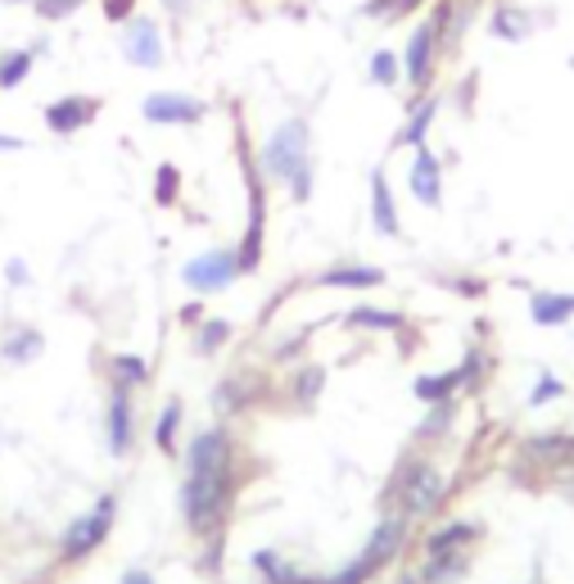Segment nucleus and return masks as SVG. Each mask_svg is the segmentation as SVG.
Segmentation results:
<instances>
[{
    "instance_id": "nucleus-25",
    "label": "nucleus",
    "mask_w": 574,
    "mask_h": 584,
    "mask_svg": "<svg viewBox=\"0 0 574 584\" xmlns=\"http://www.w3.org/2000/svg\"><path fill=\"white\" fill-rule=\"evenodd\" d=\"M344 322H349L353 332H403V326H407L403 313H394V308H371V304L349 308V317H344Z\"/></svg>"
},
{
    "instance_id": "nucleus-44",
    "label": "nucleus",
    "mask_w": 574,
    "mask_h": 584,
    "mask_svg": "<svg viewBox=\"0 0 574 584\" xmlns=\"http://www.w3.org/2000/svg\"><path fill=\"white\" fill-rule=\"evenodd\" d=\"M0 150H23V136H5V132H0Z\"/></svg>"
},
{
    "instance_id": "nucleus-1",
    "label": "nucleus",
    "mask_w": 574,
    "mask_h": 584,
    "mask_svg": "<svg viewBox=\"0 0 574 584\" xmlns=\"http://www.w3.org/2000/svg\"><path fill=\"white\" fill-rule=\"evenodd\" d=\"M236 494V440L226 426H204L185 449L181 517L190 535H213Z\"/></svg>"
},
{
    "instance_id": "nucleus-22",
    "label": "nucleus",
    "mask_w": 574,
    "mask_h": 584,
    "mask_svg": "<svg viewBox=\"0 0 574 584\" xmlns=\"http://www.w3.org/2000/svg\"><path fill=\"white\" fill-rule=\"evenodd\" d=\"M412 394L420 398V404H443V398H457L462 394V372L448 368V372H426L412 381Z\"/></svg>"
},
{
    "instance_id": "nucleus-8",
    "label": "nucleus",
    "mask_w": 574,
    "mask_h": 584,
    "mask_svg": "<svg viewBox=\"0 0 574 584\" xmlns=\"http://www.w3.org/2000/svg\"><path fill=\"white\" fill-rule=\"evenodd\" d=\"M140 119L149 127H200L209 119V100L185 91H149L140 100Z\"/></svg>"
},
{
    "instance_id": "nucleus-41",
    "label": "nucleus",
    "mask_w": 574,
    "mask_h": 584,
    "mask_svg": "<svg viewBox=\"0 0 574 584\" xmlns=\"http://www.w3.org/2000/svg\"><path fill=\"white\" fill-rule=\"evenodd\" d=\"M119 584H155V575H149L145 566H132V571H123V580Z\"/></svg>"
},
{
    "instance_id": "nucleus-36",
    "label": "nucleus",
    "mask_w": 574,
    "mask_h": 584,
    "mask_svg": "<svg viewBox=\"0 0 574 584\" xmlns=\"http://www.w3.org/2000/svg\"><path fill=\"white\" fill-rule=\"evenodd\" d=\"M462 390H480V381H484V372H488V358H484V349L480 345H471L466 349V358H462Z\"/></svg>"
},
{
    "instance_id": "nucleus-6",
    "label": "nucleus",
    "mask_w": 574,
    "mask_h": 584,
    "mask_svg": "<svg viewBox=\"0 0 574 584\" xmlns=\"http://www.w3.org/2000/svg\"><path fill=\"white\" fill-rule=\"evenodd\" d=\"M240 150H245V132H240ZM245 191H249V227H245V240L236 249L240 277L258 272V263H262V240H267V181L254 168V155L249 150H245Z\"/></svg>"
},
{
    "instance_id": "nucleus-11",
    "label": "nucleus",
    "mask_w": 574,
    "mask_h": 584,
    "mask_svg": "<svg viewBox=\"0 0 574 584\" xmlns=\"http://www.w3.org/2000/svg\"><path fill=\"white\" fill-rule=\"evenodd\" d=\"M123 59L132 68H164L168 50H164V27L145 14H132L123 23Z\"/></svg>"
},
{
    "instance_id": "nucleus-43",
    "label": "nucleus",
    "mask_w": 574,
    "mask_h": 584,
    "mask_svg": "<svg viewBox=\"0 0 574 584\" xmlns=\"http://www.w3.org/2000/svg\"><path fill=\"white\" fill-rule=\"evenodd\" d=\"M452 290H462V295H484V281H452Z\"/></svg>"
},
{
    "instance_id": "nucleus-5",
    "label": "nucleus",
    "mask_w": 574,
    "mask_h": 584,
    "mask_svg": "<svg viewBox=\"0 0 574 584\" xmlns=\"http://www.w3.org/2000/svg\"><path fill=\"white\" fill-rule=\"evenodd\" d=\"M313 155V127L308 119H285L272 136L262 141V155H258V172L262 181H285L294 164H303Z\"/></svg>"
},
{
    "instance_id": "nucleus-19",
    "label": "nucleus",
    "mask_w": 574,
    "mask_h": 584,
    "mask_svg": "<svg viewBox=\"0 0 574 584\" xmlns=\"http://www.w3.org/2000/svg\"><path fill=\"white\" fill-rule=\"evenodd\" d=\"M249 566L262 575V584H313L317 575H308V571H299L290 558H281L277 549H258L254 558H249Z\"/></svg>"
},
{
    "instance_id": "nucleus-47",
    "label": "nucleus",
    "mask_w": 574,
    "mask_h": 584,
    "mask_svg": "<svg viewBox=\"0 0 574 584\" xmlns=\"http://www.w3.org/2000/svg\"><path fill=\"white\" fill-rule=\"evenodd\" d=\"M5 5H36V0H5Z\"/></svg>"
},
{
    "instance_id": "nucleus-21",
    "label": "nucleus",
    "mask_w": 574,
    "mask_h": 584,
    "mask_svg": "<svg viewBox=\"0 0 574 584\" xmlns=\"http://www.w3.org/2000/svg\"><path fill=\"white\" fill-rule=\"evenodd\" d=\"M46 349V336L36 332V326H14V332L0 340V358L10 362V368H27V362H36Z\"/></svg>"
},
{
    "instance_id": "nucleus-3",
    "label": "nucleus",
    "mask_w": 574,
    "mask_h": 584,
    "mask_svg": "<svg viewBox=\"0 0 574 584\" xmlns=\"http://www.w3.org/2000/svg\"><path fill=\"white\" fill-rule=\"evenodd\" d=\"M443 494H448V485H443V471L435 467V462H426V458H407L398 471H394V481H390V490H385V507H403V513L416 521V517H430L435 507L443 503Z\"/></svg>"
},
{
    "instance_id": "nucleus-45",
    "label": "nucleus",
    "mask_w": 574,
    "mask_h": 584,
    "mask_svg": "<svg viewBox=\"0 0 574 584\" xmlns=\"http://www.w3.org/2000/svg\"><path fill=\"white\" fill-rule=\"evenodd\" d=\"M164 5H168V10H172V14H181V10H185V5H190V0H164Z\"/></svg>"
},
{
    "instance_id": "nucleus-40",
    "label": "nucleus",
    "mask_w": 574,
    "mask_h": 584,
    "mask_svg": "<svg viewBox=\"0 0 574 584\" xmlns=\"http://www.w3.org/2000/svg\"><path fill=\"white\" fill-rule=\"evenodd\" d=\"M5 281H10L14 290L32 285V272H27V263H23V259H10V263H5Z\"/></svg>"
},
{
    "instance_id": "nucleus-30",
    "label": "nucleus",
    "mask_w": 574,
    "mask_h": 584,
    "mask_svg": "<svg viewBox=\"0 0 574 584\" xmlns=\"http://www.w3.org/2000/svg\"><path fill=\"white\" fill-rule=\"evenodd\" d=\"M322 390H326V368H303V372L294 377V404H299L303 413H313Z\"/></svg>"
},
{
    "instance_id": "nucleus-12",
    "label": "nucleus",
    "mask_w": 574,
    "mask_h": 584,
    "mask_svg": "<svg viewBox=\"0 0 574 584\" xmlns=\"http://www.w3.org/2000/svg\"><path fill=\"white\" fill-rule=\"evenodd\" d=\"M46 127L55 136H72V132H87L100 119V100L95 96H59L46 104Z\"/></svg>"
},
{
    "instance_id": "nucleus-29",
    "label": "nucleus",
    "mask_w": 574,
    "mask_h": 584,
    "mask_svg": "<svg viewBox=\"0 0 574 584\" xmlns=\"http://www.w3.org/2000/svg\"><path fill=\"white\" fill-rule=\"evenodd\" d=\"M367 78H371L375 87L394 91V87H398V78H403V59H398L394 50H375V55H371V64H367Z\"/></svg>"
},
{
    "instance_id": "nucleus-38",
    "label": "nucleus",
    "mask_w": 574,
    "mask_h": 584,
    "mask_svg": "<svg viewBox=\"0 0 574 584\" xmlns=\"http://www.w3.org/2000/svg\"><path fill=\"white\" fill-rule=\"evenodd\" d=\"M87 5V0H36V19H46V23H59V19H68V14H78Z\"/></svg>"
},
{
    "instance_id": "nucleus-14",
    "label": "nucleus",
    "mask_w": 574,
    "mask_h": 584,
    "mask_svg": "<svg viewBox=\"0 0 574 584\" xmlns=\"http://www.w3.org/2000/svg\"><path fill=\"white\" fill-rule=\"evenodd\" d=\"M371 227L385 236V240L403 236V217H398V204H394V191H390L385 168L371 172Z\"/></svg>"
},
{
    "instance_id": "nucleus-20",
    "label": "nucleus",
    "mask_w": 574,
    "mask_h": 584,
    "mask_svg": "<svg viewBox=\"0 0 574 584\" xmlns=\"http://www.w3.org/2000/svg\"><path fill=\"white\" fill-rule=\"evenodd\" d=\"M529 317L539 326H565L574 317V295H570V290H533Z\"/></svg>"
},
{
    "instance_id": "nucleus-15",
    "label": "nucleus",
    "mask_w": 574,
    "mask_h": 584,
    "mask_svg": "<svg viewBox=\"0 0 574 584\" xmlns=\"http://www.w3.org/2000/svg\"><path fill=\"white\" fill-rule=\"evenodd\" d=\"M480 539H484V526H475V521H466V517H452V521H443V526H435V530L426 535V558H430V553L475 549Z\"/></svg>"
},
{
    "instance_id": "nucleus-10",
    "label": "nucleus",
    "mask_w": 574,
    "mask_h": 584,
    "mask_svg": "<svg viewBox=\"0 0 574 584\" xmlns=\"http://www.w3.org/2000/svg\"><path fill=\"white\" fill-rule=\"evenodd\" d=\"M104 440L113 458H127L136 445V404H132V390L109 381V404H104Z\"/></svg>"
},
{
    "instance_id": "nucleus-39",
    "label": "nucleus",
    "mask_w": 574,
    "mask_h": 584,
    "mask_svg": "<svg viewBox=\"0 0 574 584\" xmlns=\"http://www.w3.org/2000/svg\"><path fill=\"white\" fill-rule=\"evenodd\" d=\"M136 14V0H104V19L109 23H127Z\"/></svg>"
},
{
    "instance_id": "nucleus-13",
    "label": "nucleus",
    "mask_w": 574,
    "mask_h": 584,
    "mask_svg": "<svg viewBox=\"0 0 574 584\" xmlns=\"http://www.w3.org/2000/svg\"><path fill=\"white\" fill-rule=\"evenodd\" d=\"M407 187H412L416 204H426V209L443 204V164H439V155L430 150V145H420V150H416L412 172H407Z\"/></svg>"
},
{
    "instance_id": "nucleus-42",
    "label": "nucleus",
    "mask_w": 574,
    "mask_h": 584,
    "mask_svg": "<svg viewBox=\"0 0 574 584\" xmlns=\"http://www.w3.org/2000/svg\"><path fill=\"white\" fill-rule=\"evenodd\" d=\"M200 317H204V304H185V308H181V322H185V326H195Z\"/></svg>"
},
{
    "instance_id": "nucleus-9",
    "label": "nucleus",
    "mask_w": 574,
    "mask_h": 584,
    "mask_svg": "<svg viewBox=\"0 0 574 584\" xmlns=\"http://www.w3.org/2000/svg\"><path fill=\"white\" fill-rule=\"evenodd\" d=\"M181 281L195 290V295H222L240 281V263H236V249H204L195 254L185 268H181Z\"/></svg>"
},
{
    "instance_id": "nucleus-33",
    "label": "nucleus",
    "mask_w": 574,
    "mask_h": 584,
    "mask_svg": "<svg viewBox=\"0 0 574 584\" xmlns=\"http://www.w3.org/2000/svg\"><path fill=\"white\" fill-rule=\"evenodd\" d=\"M213 408L226 413V417L240 413V408H245V381H240V377H226V381L213 390Z\"/></svg>"
},
{
    "instance_id": "nucleus-48",
    "label": "nucleus",
    "mask_w": 574,
    "mask_h": 584,
    "mask_svg": "<svg viewBox=\"0 0 574 584\" xmlns=\"http://www.w3.org/2000/svg\"><path fill=\"white\" fill-rule=\"evenodd\" d=\"M529 584H548V580H543V575H533V580H529Z\"/></svg>"
},
{
    "instance_id": "nucleus-16",
    "label": "nucleus",
    "mask_w": 574,
    "mask_h": 584,
    "mask_svg": "<svg viewBox=\"0 0 574 584\" xmlns=\"http://www.w3.org/2000/svg\"><path fill=\"white\" fill-rule=\"evenodd\" d=\"M317 285H330V290H375V285H385V268H375V263H335V268L317 272Z\"/></svg>"
},
{
    "instance_id": "nucleus-34",
    "label": "nucleus",
    "mask_w": 574,
    "mask_h": 584,
    "mask_svg": "<svg viewBox=\"0 0 574 584\" xmlns=\"http://www.w3.org/2000/svg\"><path fill=\"white\" fill-rule=\"evenodd\" d=\"M177 195H181V168L177 164H159V172H155V200L164 209H172Z\"/></svg>"
},
{
    "instance_id": "nucleus-24",
    "label": "nucleus",
    "mask_w": 574,
    "mask_h": 584,
    "mask_svg": "<svg viewBox=\"0 0 574 584\" xmlns=\"http://www.w3.org/2000/svg\"><path fill=\"white\" fill-rule=\"evenodd\" d=\"M488 32L497 36V42H525V36L533 32V19H529V10H520V5H497V10L488 14Z\"/></svg>"
},
{
    "instance_id": "nucleus-35",
    "label": "nucleus",
    "mask_w": 574,
    "mask_h": 584,
    "mask_svg": "<svg viewBox=\"0 0 574 584\" xmlns=\"http://www.w3.org/2000/svg\"><path fill=\"white\" fill-rule=\"evenodd\" d=\"M420 5H426V0H367L362 14H371V19H407Z\"/></svg>"
},
{
    "instance_id": "nucleus-28",
    "label": "nucleus",
    "mask_w": 574,
    "mask_h": 584,
    "mask_svg": "<svg viewBox=\"0 0 574 584\" xmlns=\"http://www.w3.org/2000/svg\"><path fill=\"white\" fill-rule=\"evenodd\" d=\"M457 422V398H443V404H430L426 422L416 426V440H439V435H448Z\"/></svg>"
},
{
    "instance_id": "nucleus-7",
    "label": "nucleus",
    "mask_w": 574,
    "mask_h": 584,
    "mask_svg": "<svg viewBox=\"0 0 574 584\" xmlns=\"http://www.w3.org/2000/svg\"><path fill=\"white\" fill-rule=\"evenodd\" d=\"M439 55H443V42H439L435 19H420V23L412 27V36H407V46H403V82H407L416 96L430 91Z\"/></svg>"
},
{
    "instance_id": "nucleus-26",
    "label": "nucleus",
    "mask_w": 574,
    "mask_h": 584,
    "mask_svg": "<svg viewBox=\"0 0 574 584\" xmlns=\"http://www.w3.org/2000/svg\"><path fill=\"white\" fill-rule=\"evenodd\" d=\"M109 377L127 385V390H145L149 385V362L140 353H113L109 358Z\"/></svg>"
},
{
    "instance_id": "nucleus-32",
    "label": "nucleus",
    "mask_w": 574,
    "mask_h": 584,
    "mask_svg": "<svg viewBox=\"0 0 574 584\" xmlns=\"http://www.w3.org/2000/svg\"><path fill=\"white\" fill-rule=\"evenodd\" d=\"M285 187H290V200L294 204H308L313 200V187H317V159L308 155L303 164H294L290 177H285Z\"/></svg>"
},
{
    "instance_id": "nucleus-27",
    "label": "nucleus",
    "mask_w": 574,
    "mask_h": 584,
    "mask_svg": "<svg viewBox=\"0 0 574 584\" xmlns=\"http://www.w3.org/2000/svg\"><path fill=\"white\" fill-rule=\"evenodd\" d=\"M181 417H185L181 398H168L164 413H159V422H155V445H159L164 458H177V426H181Z\"/></svg>"
},
{
    "instance_id": "nucleus-23",
    "label": "nucleus",
    "mask_w": 574,
    "mask_h": 584,
    "mask_svg": "<svg viewBox=\"0 0 574 584\" xmlns=\"http://www.w3.org/2000/svg\"><path fill=\"white\" fill-rule=\"evenodd\" d=\"M46 46H23V50H0V91H19L27 72L36 68V55Z\"/></svg>"
},
{
    "instance_id": "nucleus-4",
    "label": "nucleus",
    "mask_w": 574,
    "mask_h": 584,
    "mask_svg": "<svg viewBox=\"0 0 574 584\" xmlns=\"http://www.w3.org/2000/svg\"><path fill=\"white\" fill-rule=\"evenodd\" d=\"M113 513H119V494H104L91 513L72 517L64 526V535H59V562L72 566V562H87L91 553H100L104 539L113 535Z\"/></svg>"
},
{
    "instance_id": "nucleus-2",
    "label": "nucleus",
    "mask_w": 574,
    "mask_h": 584,
    "mask_svg": "<svg viewBox=\"0 0 574 584\" xmlns=\"http://www.w3.org/2000/svg\"><path fill=\"white\" fill-rule=\"evenodd\" d=\"M407 530H412V517L403 513V507H385V517L375 521L371 539L362 543V553L353 562H344L339 571H330V575H317L313 584H371L380 571H385L403 553Z\"/></svg>"
},
{
    "instance_id": "nucleus-37",
    "label": "nucleus",
    "mask_w": 574,
    "mask_h": 584,
    "mask_svg": "<svg viewBox=\"0 0 574 584\" xmlns=\"http://www.w3.org/2000/svg\"><path fill=\"white\" fill-rule=\"evenodd\" d=\"M561 394H565V381H561V377H548V372H543V377H539V385H533V390H529V408H543V404H556V398H561Z\"/></svg>"
},
{
    "instance_id": "nucleus-17",
    "label": "nucleus",
    "mask_w": 574,
    "mask_h": 584,
    "mask_svg": "<svg viewBox=\"0 0 574 584\" xmlns=\"http://www.w3.org/2000/svg\"><path fill=\"white\" fill-rule=\"evenodd\" d=\"M435 119H439V96L426 91V96L412 104L403 132L394 136V150H398V145H407V150H420V145H426V136H430V127H435Z\"/></svg>"
},
{
    "instance_id": "nucleus-18",
    "label": "nucleus",
    "mask_w": 574,
    "mask_h": 584,
    "mask_svg": "<svg viewBox=\"0 0 574 584\" xmlns=\"http://www.w3.org/2000/svg\"><path fill=\"white\" fill-rule=\"evenodd\" d=\"M420 584H462L471 575V549H457V553H430L426 566L416 571Z\"/></svg>"
},
{
    "instance_id": "nucleus-46",
    "label": "nucleus",
    "mask_w": 574,
    "mask_h": 584,
    "mask_svg": "<svg viewBox=\"0 0 574 584\" xmlns=\"http://www.w3.org/2000/svg\"><path fill=\"white\" fill-rule=\"evenodd\" d=\"M398 584H420V575H416V571H403V575H398Z\"/></svg>"
},
{
    "instance_id": "nucleus-31",
    "label": "nucleus",
    "mask_w": 574,
    "mask_h": 584,
    "mask_svg": "<svg viewBox=\"0 0 574 584\" xmlns=\"http://www.w3.org/2000/svg\"><path fill=\"white\" fill-rule=\"evenodd\" d=\"M226 340H232V322L209 317V322H200V332H195V353L200 358H213L217 349H226Z\"/></svg>"
}]
</instances>
